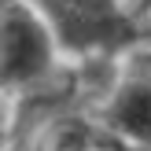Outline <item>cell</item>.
Masks as SVG:
<instances>
[{
    "label": "cell",
    "instance_id": "cell-1",
    "mask_svg": "<svg viewBox=\"0 0 151 151\" xmlns=\"http://www.w3.org/2000/svg\"><path fill=\"white\" fill-rule=\"evenodd\" d=\"M29 7L44 19L59 55L81 63H114L144 44V26L125 0H29Z\"/></svg>",
    "mask_w": 151,
    "mask_h": 151
},
{
    "label": "cell",
    "instance_id": "cell-2",
    "mask_svg": "<svg viewBox=\"0 0 151 151\" xmlns=\"http://www.w3.org/2000/svg\"><path fill=\"white\" fill-rule=\"evenodd\" d=\"M55 41L26 0L0 11V88L33 92L48 85V78L55 74Z\"/></svg>",
    "mask_w": 151,
    "mask_h": 151
},
{
    "label": "cell",
    "instance_id": "cell-3",
    "mask_svg": "<svg viewBox=\"0 0 151 151\" xmlns=\"http://www.w3.org/2000/svg\"><path fill=\"white\" fill-rule=\"evenodd\" d=\"M100 129L122 144H137V151H151V44L125 52L122 70L103 96Z\"/></svg>",
    "mask_w": 151,
    "mask_h": 151
},
{
    "label": "cell",
    "instance_id": "cell-4",
    "mask_svg": "<svg viewBox=\"0 0 151 151\" xmlns=\"http://www.w3.org/2000/svg\"><path fill=\"white\" fill-rule=\"evenodd\" d=\"M129 15L144 26V44L151 41V0H133L129 4Z\"/></svg>",
    "mask_w": 151,
    "mask_h": 151
},
{
    "label": "cell",
    "instance_id": "cell-5",
    "mask_svg": "<svg viewBox=\"0 0 151 151\" xmlns=\"http://www.w3.org/2000/svg\"><path fill=\"white\" fill-rule=\"evenodd\" d=\"M15 4H22V0H0V11H7V7H15Z\"/></svg>",
    "mask_w": 151,
    "mask_h": 151
},
{
    "label": "cell",
    "instance_id": "cell-6",
    "mask_svg": "<svg viewBox=\"0 0 151 151\" xmlns=\"http://www.w3.org/2000/svg\"><path fill=\"white\" fill-rule=\"evenodd\" d=\"M147 44H151V41H147Z\"/></svg>",
    "mask_w": 151,
    "mask_h": 151
}]
</instances>
